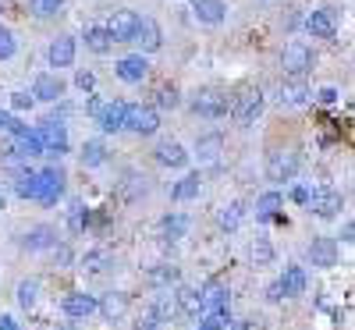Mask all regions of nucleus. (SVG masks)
<instances>
[{"label":"nucleus","instance_id":"3","mask_svg":"<svg viewBox=\"0 0 355 330\" xmlns=\"http://www.w3.org/2000/svg\"><path fill=\"white\" fill-rule=\"evenodd\" d=\"M306 206H309V214H316L320 220H331V217H338V214H341L345 196H341L334 185H320V189H313V192H309Z\"/></svg>","mask_w":355,"mask_h":330},{"label":"nucleus","instance_id":"22","mask_svg":"<svg viewBox=\"0 0 355 330\" xmlns=\"http://www.w3.org/2000/svg\"><path fill=\"white\" fill-rule=\"evenodd\" d=\"M53 245H57V231L46 227V224L33 227V231L21 238V249H28V252H43V249H53Z\"/></svg>","mask_w":355,"mask_h":330},{"label":"nucleus","instance_id":"38","mask_svg":"<svg viewBox=\"0 0 355 330\" xmlns=\"http://www.w3.org/2000/svg\"><path fill=\"white\" fill-rule=\"evenodd\" d=\"M153 316L164 323L171 316H178V302H174V295H157V302H153Z\"/></svg>","mask_w":355,"mask_h":330},{"label":"nucleus","instance_id":"47","mask_svg":"<svg viewBox=\"0 0 355 330\" xmlns=\"http://www.w3.org/2000/svg\"><path fill=\"white\" fill-rule=\"evenodd\" d=\"M146 192V185L139 182V177H128V182H125V199H139Z\"/></svg>","mask_w":355,"mask_h":330},{"label":"nucleus","instance_id":"39","mask_svg":"<svg viewBox=\"0 0 355 330\" xmlns=\"http://www.w3.org/2000/svg\"><path fill=\"white\" fill-rule=\"evenodd\" d=\"M36 298H40V284H36V281H21V284H18V306H21V309H33Z\"/></svg>","mask_w":355,"mask_h":330},{"label":"nucleus","instance_id":"44","mask_svg":"<svg viewBox=\"0 0 355 330\" xmlns=\"http://www.w3.org/2000/svg\"><path fill=\"white\" fill-rule=\"evenodd\" d=\"M316 100H320V103H327V107H334V103L341 100V93H338V89H334V85H323V89H320V93H316Z\"/></svg>","mask_w":355,"mask_h":330},{"label":"nucleus","instance_id":"52","mask_svg":"<svg viewBox=\"0 0 355 330\" xmlns=\"http://www.w3.org/2000/svg\"><path fill=\"white\" fill-rule=\"evenodd\" d=\"M0 330H21L15 316H0Z\"/></svg>","mask_w":355,"mask_h":330},{"label":"nucleus","instance_id":"32","mask_svg":"<svg viewBox=\"0 0 355 330\" xmlns=\"http://www.w3.org/2000/svg\"><path fill=\"white\" fill-rule=\"evenodd\" d=\"M78 160H82V167H100V164H107V146H103L100 139H89V142L82 146Z\"/></svg>","mask_w":355,"mask_h":330},{"label":"nucleus","instance_id":"40","mask_svg":"<svg viewBox=\"0 0 355 330\" xmlns=\"http://www.w3.org/2000/svg\"><path fill=\"white\" fill-rule=\"evenodd\" d=\"M15 50H18V43H15V33L8 25H0V61H11L15 57Z\"/></svg>","mask_w":355,"mask_h":330},{"label":"nucleus","instance_id":"8","mask_svg":"<svg viewBox=\"0 0 355 330\" xmlns=\"http://www.w3.org/2000/svg\"><path fill=\"white\" fill-rule=\"evenodd\" d=\"M295 174H299V153H291V149L270 153V160H266V177L270 182H291Z\"/></svg>","mask_w":355,"mask_h":330},{"label":"nucleus","instance_id":"37","mask_svg":"<svg viewBox=\"0 0 355 330\" xmlns=\"http://www.w3.org/2000/svg\"><path fill=\"white\" fill-rule=\"evenodd\" d=\"M28 11L36 18H53L64 11V0H28Z\"/></svg>","mask_w":355,"mask_h":330},{"label":"nucleus","instance_id":"15","mask_svg":"<svg viewBox=\"0 0 355 330\" xmlns=\"http://www.w3.org/2000/svg\"><path fill=\"white\" fill-rule=\"evenodd\" d=\"M135 25H139V15H135V11H114V15H110V21H107L114 43H132Z\"/></svg>","mask_w":355,"mask_h":330},{"label":"nucleus","instance_id":"2","mask_svg":"<svg viewBox=\"0 0 355 330\" xmlns=\"http://www.w3.org/2000/svg\"><path fill=\"white\" fill-rule=\"evenodd\" d=\"M313 64H316V57H313V50H309L302 40H295V43H288V46L281 50V68H284V75H291V78H306V75L313 71Z\"/></svg>","mask_w":355,"mask_h":330},{"label":"nucleus","instance_id":"25","mask_svg":"<svg viewBox=\"0 0 355 330\" xmlns=\"http://www.w3.org/2000/svg\"><path fill=\"white\" fill-rule=\"evenodd\" d=\"M277 288H281L284 298L302 295V291H306V270H302V266H284V274H281Z\"/></svg>","mask_w":355,"mask_h":330},{"label":"nucleus","instance_id":"46","mask_svg":"<svg viewBox=\"0 0 355 330\" xmlns=\"http://www.w3.org/2000/svg\"><path fill=\"white\" fill-rule=\"evenodd\" d=\"M75 85L82 89V93H93V85H96V75H93V71H78V75H75Z\"/></svg>","mask_w":355,"mask_h":330},{"label":"nucleus","instance_id":"10","mask_svg":"<svg viewBox=\"0 0 355 330\" xmlns=\"http://www.w3.org/2000/svg\"><path fill=\"white\" fill-rule=\"evenodd\" d=\"M306 33H309L313 40H334V33H338V15H334V8L313 11V15L306 18Z\"/></svg>","mask_w":355,"mask_h":330},{"label":"nucleus","instance_id":"19","mask_svg":"<svg viewBox=\"0 0 355 330\" xmlns=\"http://www.w3.org/2000/svg\"><path fill=\"white\" fill-rule=\"evenodd\" d=\"M220 153H224V135L210 132V135H199L196 139V160L199 164H217Z\"/></svg>","mask_w":355,"mask_h":330},{"label":"nucleus","instance_id":"18","mask_svg":"<svg viewBox=\"0 0 355 330\" xmlns=\"http://www.w3.org/2000/svg\"><path fill=\"white\" fill-rule=\"evenodd\" d=\"M192 15H196L199 25H220L227 18V4H224V0H196Z\"/></svg>","mask_w":355,"mask_h":330},{"label":"nucleus","instance_id":"13","mask_svg":"<svg viewBox=\"0 0 355 330\" xmlns=\"http://www.w3.org/2000/svg\"><path fill=\"white\" fill-rule=\"evenodd\" d=\"M61 309H64V316H71V320H85V316L96 313V298L85 295V291H68L64 302H61Z\"/></svg>","mask_w":355,"mask_h":330},{"label":"nucleus","instance_id":"34","mask_svg":"<svg viewBox=\"0 0 355 330\" xmlns=\"http://www.w3.org/2000/svg\"><path fill=\"white\" fill-rule=\"evenodd\" d=\"M150 281H153L157 288H171V284H178V281H182V270H178V266H171V263H164V266H153V270H150Z\"/></svg>","mask_w":355,"mask_h":330},{"label":"nucleus","instance_id":"23","mask_svg":"<svg viewBox=\"0 0 355 330\" xmlns=\"http://www.w3.org/2000/svg\"><path fill=\"white\" fill-rule=\"evenodd\" d=\"M174 302H178V313H185V316H192V320H199L202 316V295H199V288H178L174 291Z\"/></svg>","mask_w":355,"mask_h":330},{"label":"nucleus","instance_id":"50","mask_svg":"<svg viewBox=\"0 0 355 330\" xmlns=\"http://www.w3.org/2000/svg\"><path fill=\"white\" fill-rule=\"evenodd\" d=\"M85 110H89V117H96V114L103 110V100H100V96H89V103H85Z\"/></svg>","mask_w":355,"mask_h":330},{"label":"nucleus","instance_id":"42","mask_svg":"<svg viewBox=\"0 0 355 330\" xmlns=\"http://www.w3.org/2000/svg\"><path fill=\"white\" fill-rule=\"evenodd\" d=\"M85 220H89V214L75 202L71 209H68V227H71V234H82V227H85Z\"/></svg>","mask_w":355,"mask_h":330},{"label":"nucleus","instance_id":"17","mask_svg":"<svg viewBox=\"0 0 355 330\" xmlns=\"http://www.w3.org/2000/svg\"><path fill=\"white\" fill-rule=\"evenodd\" d=\"M33 96L40 100V103H57L64 96V82L57 78V75H36V82H33Z\"/></svg>","mask_w":355,"mask_h":330},{"label":"nucleus","instance_id":"20","mask_svg":"<svg viewBox=\"0 0 355 330\" xmlns=\"http://www.w3.org/2000/svg\"><path fill=\"white\" fill-rule=\"evenodd\" d=\"M96 125L110 135V132H121L125 128V103L114 100V103H103V110L96 114Z\"/></svg>","mask_w":355,"mask_h":330},{"label":"nucleus","instance_id":"53","mask_svg":"<svg viewBox=\"0 0 355 330\" xmlns=\"http://www.w3.org/2000/svg\"><path fill=\"white\" fill-rule=\"evenodd\" d=\"M352 234H355V224L348 220V224H345V231H341V242H345V245H352Z\"/></svg>","mask_w":355,"mask_h":330},{"label":"nucleus","instance_id":"51","mask_svg":"<svg viewBox=\"0 0 355 330\" xmlns=\"http://www.w3.org/2000/svg\"><path fill=\"white\" fill-rule=\"evenodd\" d=\"M281 298H284V295H281V288H277V281H274L270 288H266V302H281Z\"/></svg>","mask_w":355,"mask_h":330},{"label":"nucleus","instance_id":"9","mask_svg":"<svg viewBox=\"0 0 355 330\" xmlns=\"http://www.w3.org/2000/svg\"><path fill=\"white\" fill-rule=\"evenodd\" d=\"M132 43L139 46V53H157L164 46V33L153 18H139L135 33H132Z\"/></svg>","mask_w":355,"mask_h":330},{"label":"nucleus","instance_id":"27","mask_svg":"<svg viewBox=\"0 0 355 330\" xmlns=\"http://www.w3.org/2000/svg\"><path fill=\"white\" fill-rule=\"evenodd\" d=\"M85 46L93 53H110L114 50V36L107 25H85Z\"/></svg>","mask_w":355,"mask_h":330},{"label":"nucleus","instance_id":"5","mask_svg":"<svg viewBox=\"0 0 355 330\" xmlns=\"http://www.w3.org/2000/svg\"><path fill=\"white\" fill-rule=\"evenodd\" d=\"M263 93L259 89H245V93H239L234 96V103H231V117L239 121L242 128H249V125H256V117L263 114Z\"/></svg>","mask_w":355,"mask_h":330},{"label":"nucleus","instance_id":"11","mask_svg":"<svg viewBox=\"0 0 355 330\" xmlns=\"http://www.w3.org/2000/svg\"><path fill=\"white\" fill-rule=\"evenodd\" d=\"M114 71H117V78H121V82L135 85V82H142L146 75H150V61H146V53H128V57L117 61Z\"/></svg>","mask_w":355,"mask_h":330},{"label":"nucleus","instance_id":"45","mask_svg":"<svg viewBox=\"0 0 355 330\" xmlns=\"http://www.w3.org/2000/svg\"><path fill=\"white\" fill-rule=\"evenodd\" d=\"M33 103H36L33 93H15V96H11V107H15V110H33Z\"/></svg>","mask_w":355,"mask_h":330},{"label":"nucleus","instance_id":"1","mask_svg":"<svg viewBox=\"0 0 355 330\" xmlns=\"http://www.w3.org/2000/svg\"><path fill=\"white\" fill-rule=\"evenodd\" d=\"M64 196V171L61 167H43L40 174H33V199L43 206H53Z\"/></svg>","mask_w":355,"mask_h":330},{"label":"nucleus","instance_id":"43","mask_svg":"<svg viewBox=\"0 0 355 330\" xmlns=\"http://www.w3.org/2000/svg\"><path fill=\"white\" fill-rule=\"evenodd\" d=\"M21 128V121L11 114V110H0V132H8V135H15Z\"/></svg>","mask_w":355,"mask_h":330},{"label":"nucleus","instance_id":"36","mask_svg":"<svg viewBox=\"0 0 355 330\" xmlns=\"http://www.w3.org/2000/svg\"><path fill=\"white\" fill-rule=\"evenodd\" d=\"M249 256H252V263H256V266H266V263H270V259H274V245H270V238H263V234H259L256 242L249 245Z\"/></svg>","mask_w":355,"mask_h":330},{"label":"nucleus","instance_id":"33","mask_svg":"<svg viewBox=\"0 0 355 330\" xmlns=\"http://www.w3.org/2000/svg\"><path fill=\"white\" fill-rule=\"evenodd\" d=\"M281 206H284V196H281V192H263V196L256 199V214H259L263 220H270V217H277Z\"/></svg>","mask_w":355,"mask_h":330},{"label":"nucleus","instance_id":"29","mask_svg":"<svg viewBox=\"0 0 355 330\" xmlns=\"http://www.w3.org/2000/svg\"><path fill=\"white\" fill-rule=\"evenodd\" d=\"M110 266H114V256L107 249H93V252L82 256V270H85V274H107Z\"/></svg>","mask_w":355,"mask_h":330},{"label":"nucleus","instance_id":"7","mask_svg":"<svg viewBox=\"0 0 355 330\" xmlns=\"http://www.w3.org/2000/svg\"><path fill=\"white\" fill-rule=\"evenodd\" d=\"M40 139H43V157H64L68 153V128L64 121H43L40 128Z\"/></svg>","mask_w":355,"mask_h":330},{"label":"nucleus","instance_id":"30","mask_svg":"<svg viewBox=\"0 0 355 330\" xmlns=\"http://www.w3.org/2000/svg\"><path fill=\"white\" fill-rule=\"evenodd\" d=\"M199 189H202V177H199V174H185L182 182L171 189V199H174V202H189V199L199 196Z\"/></svg>","mask_w":355,"mask_h":330},{"label":"nucleus","instance_id":"55","mask_svg":"<svg viewBox=\"0 0 355 330\" xmlns=\"http://www.w3.org/2000/svg\"><path fill=\"white\" fill-rule=\"evenodd\" d=\"M4 199H8V196H4V189H0V206H4Z\"/></svg>","mask_w":355,"mask_h":330},{"label":"nucleus","instance_id":"35","mask_svg":"<svg viewBox=\"0 0 355 330\" xmlns=\"http://www.w3.org/2000/svg\"><path fill=\"white\" fill-rule=\"evenodd\" d=\"M242 214H245V209H242V202H227V206H220L217 224H220L224 231H234V227L242 224Z\"/></svg>","mask_w":355,"mask_h":330},{"label":"nucleus","instance_id":"4","mask_svg":"<svg viewBox=\"0 0 355 330\" xmlns=\"http://www.w3.org/2000/svg\"><path fill=\"white\" fill-rule=\"evenodd\" d=\"M125 128L135 135H153L160 128V114L150 103H125Z\"/></svg>","mask_w":355,"mask_h":330},{"label":"nucleus","instance_id":"26","mask_svg":"<svg viewBox=\"0 0 355 330\" xmlns=\"http://www.w3.org/2000/svg\"><path fill=\"white\" fill-rule=\"evenodd\" d=\"M199 295H202V313H217V309H227V302H231V298H227L231 291H227V288H224L220 281L206 284V288H202Z\"/></svg>","mask_w":355,"mask_h":330},{"label":"nucleus","instance_id":"48","mask_svg":"<svg viewBox=\"0 0 355 330\" xmlns=\"http://www.w3.org/2000/svg\"><path fill=\"white\" fill-rule=\"evenodd\" d=\"M135 330H160V320H157L153 313H146V316L135 323Z\"/></svg>","mask_w":355,"mask_h":330},{"label":"nucleus","instance_id":"6","mask_svg":"<svg viewBox=\"0 0 355 330\" xmlns=\"http://www.w3.org/2000/svg\"><path fill=\"white\" fill-rule=\"evenodd\" d=\"M189 107H192V114H199V117H224V114L231 110L227 96L217 93V89H199Z\"/></svg>","mask_w":355,"mask_h":330},{"label":"nucleus","instance_id":"14","mask_svg":"<svg viewBox=\"0 0 355 330\" xmlns=\"http://www.w3.org/2000/svg\"><path fill=\"white\" fill-rule=\"evenodd\" d=\"M75 40L71 36H57L53 43H50V50H46V61H50V68H71L75 64Z\"/></svg>","mask_w":355,"mask_h":330},{"label":"nucleus","instance_id":"28","mask_svg":"<svg viewBox=\"0 0 355 330\" xmlns=\"http://www.w3.org/2000/svg\"><path fill=\"white\" fill-rule=\"evenodd\" d=\"M128 302H132V298H128L125 291H110V295L103 298V302H96V309H100V313L114 323V320H121V316L128 313Z\"/></svg>","mask_w":355,"mask_h":330},{"label":"nucleus","instance_id":"54","mask_svg":"<svg viewBox=\"0 0 355 330\" xmlns=\"http://www.w3.org/2000/svg\"><path fill=\"white\" fill-rule=\"evenodd\" d=\"M224 330H249V320H231Z\"/></svg>","mask_w":355,"mask_h":330},{"label":"nucleus","instance_id":"49","mask_svg":"<svg viewBox=\"0 0 355 330\" xmlns=\"http://www.w3.org/2000/svg\"><path fill=\"white\" fill-rule=\"evenodd\" d=\"M291 199L299 202V206H306V199H309V189H306V185H295V189H291Z\"/></svg>","mask_w":355,"mask_h":330},{"label":"nucleus","instance_id":"12","mask_svg":"<svg viewBox=\"0 0 355 330\" xmlns=\"http://www.w3.org/2000/svg\"><path fill=\"white\" fill-rule=\"evenodd\" d=\"M15 157H21V160H33V157H43V139H40V132H33V128H18L15 132V149H11Z\"/></svg>","mask_w":355,"mask_h":330},{"label":"nucleus","instance_id":"16","mask_svg":"<svg viewBox=\"0 0 355 330\" xmlns=\"http://www.w3.org/2000/svg\"><path fill=\"white\" fill-rule=\"evenodd\" d=\"M309 259H313V266H323V270L338 266V242L334 238H313L309 242Z\"/></svg>","mask_w":355,"mask_h":330},{"label":"nucleus","instance_id":"21","mask_svg":"<svg viewBox=\"0 0 355 330\" xmlns=\"http://www.w3.org/2000/svg\"><path fill=\"white\" fill-rule=\"evenodd\" d=\"M309 85L302 82V78H288V82H281V103L284 107H306L309 103Z\"/></svg>","mask_w":355,"mask_h":330},{"label":"nucleus","instance_id":"31","mask_svg":"<svg viewBox=\"0 0 355 330\" xmlns=\"http://www.w3.org/2000/svg\"><path fill=\"white\" fill-rule=\"evenodd\" d=\"M185 231H189V217H185V214H167V217L160 220V234L167 238V242L185 238Z\"/></svg>","mask_w":355,"mask_h":330},{"label":"nucleus","instance_id":"24","mask_svg":"<svg viewBox=\"0 0 355 330\" xmlns=\"http://www.w3.org/2000/svg\"><path fill=\"white\" fill-rule=\"evenodd\" d=\"M157 164H164V167H185V164H189L185 146H182V142H174V139L160 142V146H157Z\"/></svg>","mask_w":355,"mask_h":330},{"label":"nucleus","instance_id":"41","mask_svg":"<svg viewBox=\"0 0 355 330\" xmlns=\"http://www.w3.org/2000/svg\"><path fill=\"white\" fill-rule=\"evenodd\" d=\"M178 103H182V96H178V89H174V85H160V89H157V107L174 110Z\"/></svg>","mask_w":355,"mask_h":330}]
</instances>
